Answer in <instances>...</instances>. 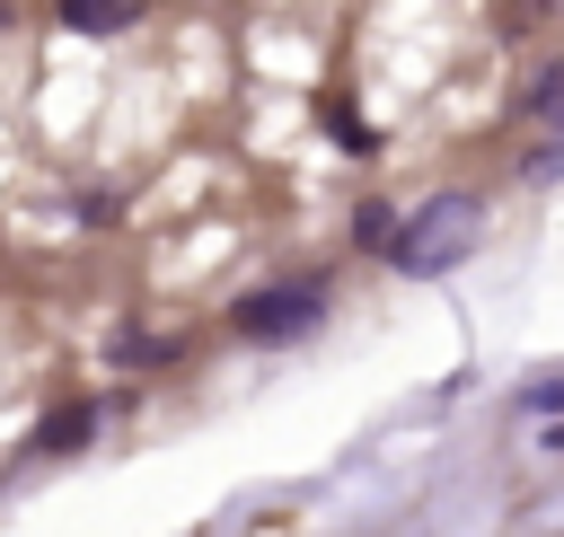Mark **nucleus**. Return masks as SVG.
Wrapping results in <instances>:
<instances>
[{
    "instance_id": "f257e3e1",
    "label": "nucleus",
    "mask_w": 564,
    "mask_h": 537,
    "mask_svg": "<svg viewBox=\"0 0 564 537\" xmlns=\"http://www.w3.org/2000/svg\"><path fill=\"white\" fill-rule=\"evenodd\" d=\"M476 229H485V202H476V194H432V202H414V220L388 238V264H397V273H449V264L476 246Z\"/></svg>"
},
{
    "instance_id": "f03ea898",
    "label": "nucleus",
    "mask_w": 564,
    "mask_h": 537,
    "mask_svg": "<svg viewBox=\"0 0 564 537\" xmlns=\"http://www.w3.org/2000/svg\"><path fill=\"white\" fill-rule=\"evenodd\" d=\"M326 317V282H264V291H247L238 308H229V326L247 335V343H291V335H308Z\"/></svg>"
},
{
    "instance_id": "7ed1b4c3",
    "label": "nucleus",
    "mask_w": 564,
    "mask_h": 537,
    "mask_svg": "<svg viewBox=\"0 0 564 537\" xmlns=\"http://www.w3.org/2000/svg\"><path fill=\"white\" fill-rule=\"evenodd\" d=\"M62 26H79V35H115V26H132V0H62Z\"/></svg>"
},
{
    "instance_id": "20e7f679",
    "label": "nucleus",
    "mask_w": 564,
    "mask_h": 537,
    "mask_svg": "<svg viewBox=\"0 0 564 537\" xmlns=\"http://www.w3.org/2000/svg\"><path fill=\"white\" fill-rule=\"evenodd\" d=\"M79 440H88V405H62V414L35 431V449H44V458H53V449H79Z\"/></svg>"
},
{
    "instance_id": "39448f33",
    "label": "nucleus",
    "mask_w": 564,
    "mask_h": 537,
    "mask_svg": "<svg viewBox=\"0 0 564 537\" xmlns=\"http://www.w3.org/2000/svg\"><path fill=\"white\" fill-rule=\"evenodd\" d=\"M529 114H538V123H555V132H564V62H555V70H538V79H529Z\"/></svg>"
},
{
    "instance_id": "423d86ee",
    "label": "nucleus",
    "mask_w": 564,
    "mask_h": 537,
    "mask_svg": "<svg viewBox=\"0 0 564 537\" xmlns=\"http://www.w3.org/2000/svg\"><path fill=\"white\" fill-rule=\"evenodd\" d=\"M326 141H335V150H370V123L344 114V106H326Z\"/></svg>"
},
{
    "instance_id": "0eeeda50",
    "label": "nucleus",
    "mask_w": 564,
    "mask_h": 537,
    "mask_svg": "<svg viewBox=\"0 0 564 537\" xmlns=\"http://www.w3.org/2000/svg\"><path fill=\"white\" fill-rule=\"evenodd\" d=\"M529 414H564V379H538L529 387Z\"/></svg>"
},
{
    "instance_id": "6e6552de",
    "label": "nucleus",
    "mask_w": 564,
    "mask_h": 537,
    "mask_svg": "<svg viewBox=\"0 0 564 537\" xmlns=\"http://www.w3.org/2000/svg\"><path fill=\"white\" fill-rule=\"evenodd\" d=\"M555 449H564V431H555Z\"/></svg>"
}]
</instances>
